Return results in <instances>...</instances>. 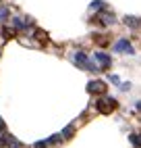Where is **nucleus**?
Listing matches in <instances>:
<instances>
[{
	"label": "nucleus",
	"instance_id": "f257e3e1",
	"mask_svg": "<svg viewBox=\"0 0 141 148\" xmlns=\"http://www.w3.org/2000/svg\"><path fill=\"white\" fill-rule=\"evenodd\" d=\"M96 104H98V111H100V113H104V115L112 113L114 108H116V100H114V98H100Z\"/></svg>",
	"mask_w": 141,
	"mask_h": 148
},
{
	"label": "nucleus",
	"instance_id": "9b49d317",
	"mask_svg": "<svg viewBox=\"0 0 141 148\" xmlns=\"http://www.w3.org/2000/svg\"><path fill=\"white\" fill-rule=\"evenodd\" d=\"M2 34H4L6 38H13V36H15V29H8V27H4V29H2Z\"/></svg>",
	"mask_w": 141,
	"mask_h": 148
},
{
	"label": "nucleus",
	"instance_id": "1a4fd4ad",
	"mask_svg": "<svg viewBox=\"0 0 141 148\" xmlns=\"http://www.w3.org/2000/svg\"><path fill=\"white\" fill-rule=\"evenodd\" d=\"M73 134H75V127H70V125H68V127H64V130H62V136L66 138V140H68V138L73 136Z\"/></svg>",
	"mask_w": 141,
	"mask_h": 148
},
{
	"label": "nucleus",
	"instance_id": "7ed1b4c3",
	"mask_svg": "<svg viewBox=\"0 0 141 148\" xmlns=\"http://www.w3.org/2000/svg\"><path fill=\"white\" fill-rule=\"evenodd\" d=\"M114 48H116L118 52H127V54H133V46H131V44H129L127 40H118Z\"/></svg>",
	"mask_w": 141,
	"mask_h": 148
},
{
	"label": "nucleus",
	"instance_id": "39448f33",
	"mask_svg": "<svg viewBox=\"0 0 141 148\" xmlns=\"http://www.w3.org/2000/svg\"><path fill=\"white\" fill-rule=\"evenodd\" d=\"M75 63H77L79 67H83V69H85V65H87L89 61H87V56H85L83 52H75Z\"/></svg>",
	"mask_w": 141,
	"mask_h": 148
},
{
	"label": "nucleus",
	"instance_id": "ddd939ff",
	"mask_svg": "<svg viewBox=\"0 0 141 148\" xmlns=\"http://www.w3.org/2000/svg\"><path fill=\"white\" fill-rule=\"evenodd\" d=\"M33 148H48V142H35Z\"/></svg>",
	"mask_w": 141,
	"mask_h": 148
},
{
	"label": "nucleus",
	"instance_id": "9d476101",
	"mask_svg": "<svg viewBox=\"0 0 141 148\" xmlns=\"http://www.w3.org/2000/svg\"><path fill=\"white\" fill-rule=\"evenodd\" d=\"M6 142H8V144H11V148H21V144H19V142L15 140V138H13V136H8V140H6Z\"/></svg>",
	"mask_w": 141,
	"mask_h": 148
},
{
	"label": "nucleus",
	"instance_id": "20e7f679",
	"mask_svg": "<svg viewBox=\"0 0 141 148\" xmlns=\"http://www.w3.org/2000/svg\"><path fill=\"white\" fill-rule=\"evenodd\" d=\"M96 61L102 65V69H108V67H110V63H112V61H110V56H108V54H104V52H98V54H96Z\"/></svg>",
	"mask_w": 141,
	"mask_h": 148
},
{
	"label": "nucleus",
	"instance_id": "f8f14e48",
	"mask_svg": "<svg viewBox=\"0 0 141 148\" xmlns=\"http://www.w3.org/2000/svg\"><path fill=\"white\" fill-rule=\"evenodd\" d=\"M46 142H48V144H56V142H60V136H50Z\"/></svg>",
	"mask_w": 141,
	"mask_h": 148
},
{
	"label": "nucleus",
	"instance_id": "6e6552de",
	"mask_svg": "<svg viewBox=\"0 0 141 148\" xmlns=\"http://www.w3.org/2000/svg\"><path fill=\"white\" fill-rule=\"evenodd\" d=\"M131 144L141 148V134H133V136H131Z\"/></svg>",
	"mask_w": 141,
	"mask_h": 148
},
{
	"label": "nucleus",
	"instance_id": "0eeeda50",
	"mask_svg": "<svg viewBox=\"0 0 141 148\" xmlns=\"http://www.w3.org/2000/svg\"><path fill=\"white\" fill-rule=\"evenodd\" d=\"M33 38H37L39 42H48V34H46V32H39V29H35V32H33Z\"/></svg>",
	"mask_w": 141,
	"mask_h": 148
},
{
	"label": "nucleus",
	"instance_id": "423d86ee",
	"mask_svg": "<svg viewBox=\"0 0 141 148\" xmlns=\"http://www.w3.org/2000/svg\"><path fill=\"white\" fill-rule=\"evenodd\" d=\"M125 23H127L129 27H139V25H141V21H139L137 17H125Z\"/></svg>",
	"mask_w": 141,
	"mask_h": 148
},
{
	"label": "nucleus",
	"instance_id": "f03ea898",
	"mask_svg": "<svg viewBox=\"0 0 141 148\" xmlns=\"http://www.w3.org/2000/svg\"><path fill=\"white\" fill-rule=\"evenodd\" d=\"M87 90L92 94H104L106 92V84L104 82H89L87 84Z\"/></svg>",
	"mask_w": 141,
	"mask_h": 148
},
{
	"label": "nucleus",
	"instance_id": "4468645a",
	"mask_svg": "<svg viewBox=\"0 0 141 148\" xmlns=\"http://www.w3.org/2000/svg\"><path fill=\"white\" fill-rule=\"evenodd\" d=\"M0 132H4V121H2V117H0Z\"/></svg>",
	"mask_w": 141,
	"mask_h": 148
}]
</instances>
